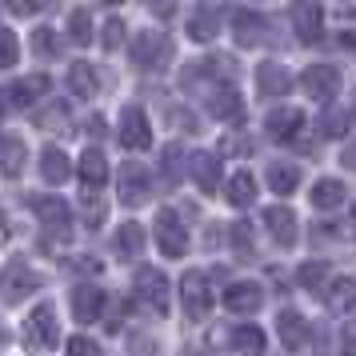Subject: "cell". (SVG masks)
<instances>
[{
  "mask_svg": "<svg viewBox=\"0 0 356 356\" xmlns=\"http://www.w3.org/2000/svg\"><path fill=\"white\" fill-rule=\"evenodd\" d=\"M129 56H132V65L140 68V72H156V68H164V60L172 56V44H168V36H164V33L148 29V33L132 36Z\"/></svg>",
  "mask_w": 356,
  "mask_h": 356,
  "instance_id": "cell-1",
  "label": "cell"
},
{
  "mask_svg": "<svg viewBox=\"0 0 356 356\" xmlns=\"http://www.w3.org/2000/svg\"><path fill=\"white\" fill-rule=\"evenodd\" d=\"M40 289V276L24 264V260H8L4 264V273H0V296H4V305H20L24 296H33Z\"/></svg>",
  "mask_w": 356,
  "mask_h": 356,
  "instance_id": "cell-2",
  "label": "cell"
},
{
  "mask_svg": "<svg viewBox=\"0 0 356 356\" xmlns=\"http://www.w3.org/2000/svg\"><path fill=\"white\" fill-rule=\"evenodd\" d=\"M180 305L188 312V321H204L212 312V289H209V276L204 273H184L180 276Z\"/></svg>",
  "mask_w": 356,
  "mask_h": 356,
  "instance_id": "cell-3",
  "label": "cell"
},
{
  "mask_svg": "<svg viewBox=\"0 0 356 356\" xmlns=\"http://www.w3.org/2000/svg\"><path fill=\"white\" fill-rule=\"evenodd\" d=\"M148 196H152V177H148V168L140 161H124L120 164V200H124L129 209H140V204H148Z\"/></svg>",
  "mask_w": 356,
  "mask_h": 356,
  "instance_id": "cell-4",
  "label": "cell"
},
{
  "mask_svg": "<svg viewBox=\"0 0 356 356\" xmlns=\"http://www.w3.org/2000/svg\"><path fill=\"white\" fill-rule=\"evenodd\" d=\"M132 289H136V296H140V305L148 312H156V316L168 312V280H164L161 268H140L136 280H132Z\"/></svg>",
  "mask_w": 356,
  "mask_h": 356,
  "instance_id": "cell-5",
  "label": "cell"
},
{
  "mask_svg": "<svg viewBox=\"0 0 356 356\" xmlns=\"http://www.w3.org/2000/svg\"><path fill=\"white\" fill-rule=\"evenodd\" d=\"M156 244H161V257H172V260H180L184 248H188V232H184L180 216L172 209L156 212Z\"/></svg>",
  "mask_w": 356,
  "mask_h": 356,
  "instance_id": "cell-6",
  "label": "cell"
},
{
  "mask_svg": "<svg viewBox=\"0 0 356 356\" xmlns=\"http://www.w3.org/2000/svg\"><path fill=\"white\" fill-rule=\"evenodd\" d=\"M300 88H305L312 100L332 104V97L340 92V68L337 65H308L305 76H300Z\"/></svg>",
  "mask_w": 356,
  "mask_h": 356,
  "instance_id": "cell-7",
  "label": "cell"
},
{
  "mask_svg": "<svg viewBox=\"0 0 356 356\" xmlns=\"http://www.w3.org/2000/svg\"><path fill=\"white\" fill-rule=\"evenodd\" d=\"M209 113L220 124H241L244 120V100L236 92V84H212L209 88Z\"/></svg>",
  "mask_w": 356,
  "mask_h": 356,
  "instance_id": "cell-8",
  "label": "cell"
},
{
  "mask_svg": "<svg viewBox=\"0 0 356 356\" xmlns=\"http://www.w3.org/2000/svg\"><path fill=\"white\" fill-rule=\"evenodd\" d=\"M120 145L132 148V152H140V148L152 145V129H148V116L145 108H136L129 104L124 113H120Z\"/></svg>",
  "mask_w": 356,
  "mask_h": 356,
  "instance_id": "cell-9",
  "label": "cell"
},
{
  "mask_svg": "<svg viewBox=\"0 0 356 356\" xmlns=\"http://www.w3.org/2000/svg\"><path fill=\"white\" fill-rule=\"evenodd\" d=\"M36 216H40V225L49 228V232H56L60 241H68V232H72V212H68V204L60 200V196H36L33 200Z\"/></svg>",
  "mask_w": 356,
  "mask_h": 356,
  "instance_id": "cell-10",
  "label": "cell"
},
{
  "mask_svg": "<svg viewBox=\"0 0 356 356\" xmlns=\"http://www.w3.org/2000/svg\"><path fill=\"white\" fill-rule=\"evenodd\" d=\"M232 36H236L241 49H257V44L268 40V20L252 8H241V13H232Z\"/></svg>",
  "mask_w": 356,
  "mask_h": 356,
  "instance_id": "cell-11",
  "label": "cell"
},
{
  "mask_svg": "<svg viewBox=\"0 0 356 356\" xmlns=\"http://www.w3.org/2000/svg\"><path fill=\"white\" fill-rule=\"evenodd\" d=\"M292 88V76L284 65H276V60H264L257 65V97L260 100H276V97H289Z\"/></svg>",
  "mask_w": 356,
  "mask_h": 356,
  "instance_id": "cell-12",
  "label": "cell"
},
{
  "mask_svg": "<svg viewBox=\"0 0 356 356\" xmlns=\"http://www.w3.org/2000/svg\"><path fill=\"white\" fill-rule=\"evenodd\" d=\"M29 340H33L36 348H56V340H60V324H56V308L52 305L33 308V316H29Z\"/></svg>",
  "mask_w": 356,
  "mask_h": 356,
  "instance_id": "cell-13",
  "label": "cell"
},
{
  "mask_svg": "<svg viewBox=\"0 0 356 356\" xmlns=\"http://www.w3.org/2000/svg\"><path fill=\"white\" fill-rule=\"evenodd\" d=\"M260 305H264V289H260L257 280H236L232 289H225V308L236 312V316H248Z\"/></svg>",
  "mask_w": 356,
  "mask_h": 356,
  "instance_id": "cell-14",
  "label": "cell"
},
{
  "mask_svg": "<svg viewBox=\"0 0 356 356\" xmlns=\"http://www.w3.org/2000/svg\"><path fill=\"white\" fill-rule=\"evenodd\" d=\"M300 129H305V113H300V108H276V113H268V120H264V132H268V140H276V145L296 140Z\"/></svg>",
  "mask_w": 356,
  "mask_h": 356,
  "instance_id": "cell-15",
  "label": "cell"
},
{
  "mask_svg": "<svg viewBox=\"0 0 356 356\" xmlns=\"http://www.w3.org/2000/svg\"><path fill=\"white\" fill-rule=\"evenodd\" d=\"M264 225H268V236H273L280 248H292L296 244V212L284 209V204H273V209H264Z\"/></svg>",
  "mask_w": 356,
  "mask_h": 356,
  "instance_id": "cell-16",
  "label": "cell"
},
{
  "mask_svg": "<svg viewBox=\"0 0 356 356\" xmlns=\"http://www.w3.org/2000/svg\"><path fill=\"white\" fill-rule=\"evenodd\" d=\"M292 29H296V36H300L305 44H316V40H321V29H324V8L312 4V0L296 4V8H292Z\"/></svg>",
  "mask_w": 356,
  "mask_h": 356,
  "instance_id": "cell-17",
  "label": "cell"
},
{
  "mask_svg": "<svg viewBox=\"0 0 356 356\" xmlns=\"http://www.w3.org/2000/svg\"><path fill=\"white\" fill-rule=\"evenodd\" d=\"M276 332H280V344H284L289 353H300L305 340H308V321L296 308H284V312L276 316Z\"/></svg>",
  "mask_w": 356,
  "mask_h": 356,
  "instance_id": "cell-18",
  "label": "cell"
},
{
  "mask_svg": "<svg viewBox=\"0 0 356 356\" xmlns=\"http://www.w3.org/2000/svg\"><path fill=\"white\" fill-rule=\"evenodd\" d=\"M188 172L200 184V193H216V184H220V161H216V152H193L188 156Z\"/></svg>",
  "mask_w": 356,
  "mask_h": 356,
  "instance_id": "cell-19",
  "label": "cell"
},
{
  "mask_svg": "<svg viewBox=\"0 0 356 356\" xmlns=\"http://www.w3.org/2000/svg\"><path fill=\"white\" fill-rule=\"evenodd\" d=\"M81 180H84V193H100V188H104V180H108V161H104L100 148H84Z\"/></svg>",
  "mask_w": 356,
  "mask_h": 356,
  "instance_id": "cell-20",
  "label": "cell"
},
{
  "mask_svg": "<svg viewBox=\"0 0 356 356\" xmlns=\"http://www.w3.org/2000/svg\"><path fill=\"white\" fill-rule=\"evenodd\" d=\"M228 344H232V353H241V356H264L268 337L260 332L257 324H236V328L228 332Z\"/></svg>",
  "mask_w": 356,
  "mask_h": 356,
  "instance_id": "cell-21",
  "label": "cell"
},
{
  "mask_svg": "<svg viewBox=\"0 0 356 356\" xmlns=\"http://www.w3.org/2000/svg\"><path fill=\"white\" fill-rule=\"evenodd\" d=\"M100 308H104V292H100L97 284H81V289L72 292V312H76L81 324L100 321Z\"/></svg>",
  "mask_w": 356,
  "mask_h": 356,
  "instance_id": "cell-22",
  "label": "cell"
},
{
  "mask_svg": "<svg viewBox=\"0 0 356 356\" xmlns=\"http://www.w3.org/2000/svg\"><path fill=\"white\" fill-rule=\"evenodd\" d=\"M44 92H49V76H44V72H33V76H24V81L8 84V100H13V104H20V108L36 104Z\"/></svg>",
  "mask_w": 356,
  "mask_h": 356,
  "instance_id": "cell-23",
  "label": "cell"
},
{
  "mask_svg": "<svg viewBox=\"0 0 356 356\" xmlns=\"http://www.w3.org/2000/svg\"><path fill=\"white\" fill-rule=\"evenodd\" d=\"M216 33H220V8H212V4L193 8V17H188V36L204 44V40H212Z\"/></svg>",
  "mask_w": 356,
  "mask_h": 356,
  "instance_id": "cell-24",
  "label": "cell"
},
{
  "mask_svg": "<svg viewBox=\"0 0 356 356\" xmlns=\"http://www.w3.org/2000/svg\"><path fill=\"white\" fill-rule=\"evenodd\" d=\"M268 188L280 193V196H292L296 188H300V164L273 161V164H268Z\"/></svg>",
  "mask_w": 356,
  "mask_h": 356,
  "instance_id": "cell-25",
  "label": "cell"
},
{
  "mask_svg": "<svg viewBox=\"0 0 356 356\" xmlns=\"http://www.w3.org/2000/svg\"><path fill=\"white\" fill-rule=\"evenodd\" d=\"M24 161H29V148L20 136H0V172L4 177H20L24 172Z\"/></svg>",
  "mask_w": 356,
  "mask_h": 356,
  "instance_id": "cell-26",
  "label": "cell"
},
{
  "mask_svg": "<svg viewBox=\"0 0 356 356\" xmlns=\"http://www.w3.org/2000/svg\"><path fill=\"white\" fill-rule=\"evenodd\" d=\"M312 209L316 212H332V209H340L344 204V184L340 180H332V177H324V180H316L312 184Z\"/></svg>",
  "mask_w": 356,
  "mask_h": 356,
  "instance_id": "cell-27",
  "label": "cell"
},
{
  "mask_svg": "<svg viewBox=\"0 0 356 356\" xmlns=\"http://www.w3.org/2000/svg\"><path fill=\"white\" fill-rule=\"evenodd\" d=\"M40 177L49 180V184H65V180L72 177V164H68V156L56 145H49L40 152Z\"/></svg>",
  "mask_w": 356,
  "mask_h": 356,
  "instance_id": "cell-28",
  "label": "cell"
},
{
  "mask_svg": "<svg viewBox=\"0 0 356 356\" xmlns=\"http://www.w3.org/2000/svg\"><path fill=\"white\" fill-rule=\"evenodd\" d=\"M324 300L332 312H353L356 308V280L353 276H337L328 289H324Z\"/></svg>",
  "mask_w": 356,
  "mask_h": 356,
  "instance_id": "cell-29",
  "label": "cell"
},
{
  "mask_svg": "<svg viewBox=\"0 0 356 356\" xmlns=\"http://www.w3.org/2000/svg\"><path fill=\"white\" fill-rule=\"evenodd\" d=\"M97 68L88 65V60H76V65L68 68V88H72V92H76V97H97Z\"/></svg>",
  "mask_w": 356,
  "mask_h": 356,
  "instance_id": "cell-30",
  "label": "cell"
},
{
  "mask_svg": "<svg viewBox=\"0 0 356 356\" xmlns=\"http://www.w3.org/2000/svg\"><path fill=\"white\" fill-rule=\"evenodd\" d=\"M184 168H188V156H184V145H164L161 148V177L168 180V184H177L180 177H184Z\"/></svg>",
  "mask_w": 356,
  "mask_h": 356,
  "instance_id": "cell-31",
  "label": "cell"
},
{
  "mask_svg": "<svg viewBox=\"0 0 356 356\" xmlns=\"http://www.w3.org/2000/svg\"><path fill=\"white\" fill-rule=\"evenodd\" d=\"M116 252L120 257H140L145 252V228L136 225V220H124V225L116 228Z\"/></svg>",
  "mask_w": 356,
  "mask_h": 356,
  "instance_id": "cell-32",
  "label": "cell"
},
{
  "mask_svg": "<svg viewBox=\"0 0 356 356\" xmlns=\"http://www.w3.org/2000/svg\"><path fill=\"white\" fill-rule=\"evenodd\" d=\"M228 204H236V209H248L252 200H257V180H252V172H236V177L228 180Z\"/></svg>",
  "mask_w": 356,
  "mask_h": 356,
  "instance_id": "cell-33",
  "label": "cell"
},
{
  "mask_svg": "<svg viewBox=\"0 0 356 356\" xmlns=\"http://www.w3.org/2000/svg\"><path fill=\"white\" fill-rule=\"evenodd\" d=\"M348 120H353V113H344V108H324L321 120H316V132H321L324 140H337V136H344Z\"/></svg>",
  "mask_w": 356,
  "mask_h": 356,
  "instance_id": "cell-34",
  "label": "cell"
},
{
  "mask_svg": "<svg viewBox=\"0 0 356 356\" xmlns=\"http://www.w3.org/2000/svg\"><path fill=\"white\" fill-rule=\"evenodd\" d=\"M296 280H300V289L321 292V289H324V280H328V264H324V260H308V264H300Z\"/></svg>",
  "mask_w": 356,
  "mask_h": 356,
  "instance_id": "cell-35",
  "label": "cell"
},
{
  "mask_svg": "<svg viewBox=\"0 0 356 356\" xmlns=\"http://www.w3.org/2000/svg\"><path fill=\"white\" fill-rule=\"evenodd\" d=\"M68 40L72 44H88L92 40V17H88V8H72V17H68Z\"/></svg>",
  "mask_w": 356,
  "mask_h": 356,
  "instance_id": "cell-36",
  "label": "cell"
},
{
  "mask_svg": "<svg viewBox=\"0 0 356 356\" xmlns=\"http://www.w3.org/2000/svg\"><path fill=\"white\" fill-rule=\"evenodd\" d=\"M228 241H232V248H236L241 260H252V228H248V220H232Z\"/></svg>",
  "mask_w": 356,
  "mask_h": 356,
  "instance_id": "cell-37",
  "label": "cell"
},
{
  "mask_svg": "<svg viewBox=\"0 0 356 356\" xmlns=\"http://www.w3.org/2000/svg\"><path fill=\"white\" fill-rule=\"evenodd\" d=\"M20 56V44H17V33L0 24V68H13Z\"/></svg>",
  "mask_w": 356,
  "mask_h": 356,
  "instance_id": "cell-38",
  "label": "cell"
},
{
  "mask_svg": "<svg viewBox=\"0 0 356 356\" xmlns=\"http://www.w3.org/2000/svg\"><path fill=\"white\" fill-rule=\"evenodd\" d=\"M33 49L40 52V56H56V52H60V36H56V29H36L33 33Z\"/></svg>",
  "mask_w": 356,
  "mask_h": 356,
  "instance_id": "cell-39",
  "label": "cell"
},
{
  "mask_svg": "<svg viewBox=\"0 0 356 356\" xmlns=\"http://www.w3.org/2000/svg\"><path fill=\"white\" fill-rule=\"evenodd\" d=\"M120 40H124V20L113 17L108 24H104V36H100V44H104V49H120Z\"/></svg>",
  "mask_w": 356,
  "mask_h": 356,
  "instance_id": "cell-40",
  "label": "cell"
},
{
  "mask_svg": "<svg viewBox=\"0 0 356 356\" xmlns=\"http://www.w3.org/2000/svg\"><path fill=\"white\" fill-rule=\"evenodd\" d=\"M65 120H68V108H65V104H52V108H44V113H36V124H40V129L65 124Z\"/></svg>",
  "mask_w": 356,
  "mask_h": 356,
  "instance_id": "cell-41",
  "label": "cell"
},
{
  "mask_svg": "<svg viewBox=\"0 0 356 356\" xmlns=\"http://www.w3.org/2000/svg\"><path fill=\"white\" fill-rule=\"evenodd\" d=\"M68 356H100V348H97V340L72 337V340H68Z\"/></svg>",
  "mask_w": 356,
  "mask_h": 356,
  "instance_id": "cell-42",
  "label": "cell"
},
{
  "mask_svg": "<svg viewBox=\"0 0 356 356\" xmlns=\"http://www.w3.org/2000/svg\"><path fill=\"white\" fill-rule=\"evenodd\" d=\"M340 356H356V316L344 324V332H340Z\"/></svg>",
  "mask_w": 356,
  "mask_h": 356,
  "instance_id": "cell-43",
  "label": "cell"
},
{
  "mask_svg": "<svg viewBox=\"0 0 356 356\" xmlns=\"http://www.w3.org/2000/svg\"><path fill=\"white\" fill-rule=\"evenodd\" d=\"M84 212H88V220H92V228H97L100 220H104V204H100V200H97L92 193H84Z\"/></svg>",
  "mask_w": 356,
  "mask_h": 356,
  "instance_id": "cell-44",
  "label": "cell"
},
{
  "mask_svg": "<svg viewBox=\"0 0 356 356\" xmlns=\"http://www.w3.org/2000/svg\"><path fill=\"white\" fill-rule=\"evenodd\" d=\"M340 164H344V168H353V172H356V140H353L348 148H344V156H340Z\"/></svg>",
  "mask_w": 356,
  "mask_h": 356,
  "instance_id": "cell-45",
  "label": "cell"
},
{
  "mask_svg": "<svg viewBox=\"0 0 356 356\" xmlns=\"http://www.w3.org/2000/svg\"><path fill=\"white\" fill-rule=\"evenodd\" d=\"M81 273H100V260H72Z\"/></svg>",
  "mask_w": 356,
  "mask_h": 356,
  "instance_id": "cell-46",
  "label": "cell"
},
{
  "mask_svg": "<svg viewBox=\"0 0 356 356\" xmlns=\"http://www.w3.org/2000/svg\"><path fill=\"white\" fill-rule=\"evenodd\" d=\"M88 132H92V136H100V132H104V120H100V116H92V120H88Z\"/></svg>",
  "mask_w": 356,
  "mask_h": 356,
  "instance_id": "cell-47",
  "label": "cell"
},
{
  "mask_svg": "<svg viewBox=\"0 0 356 356\" xmlns=\"http://www.w3.org/2000/svg\"><path fill=\"white\" fill-rule=\"evenodd\" d=\"M40 4H13V13H20V17H29V13H36Z\"/></svg>",
  "mask_w": 356,
  "mask_h": 356,
  "instance_id": "cell-48",
  "label": "cell"
},
{
  "mask_svg": "<svg viewBox=\"0 0 356 356\" xmlns=\"http://www.w3.org/2000/svg\"><path fill=\"white\" fill-rule=\"evenodd\" d=\"M348 236L356 241V204H353V216H348Z\"/></svg>",
  "mask_w": 356,
  "mask_h": 356,
  "instance_id": "cell-49",
  "label": "cell"
},
{
  "mask_svg": "<svg viewBox=\"0 0 356 356\" xmlns=\"http://www.w3.org/2000/svg\"><path fill=\"white\" fill-rule=\"evenodd\" d=\"M344 44H348V49H353V44H356V33H344Z\"/></svg>",
  "mask_w": 356,
  "mask_h": 356,
  "instance_id": "cell-50",
  "label": "cell"
},
{
  "mask_svg": "<svg viewBox=\"0 0 356 356\" xmlns=\"http://www.w3.org/2000/svg\"><path fill=\"white\" fill-rule=\"evenodd\" d=\"M4 344H8V332H4V324H0V348H4Z\"/></svg>",
  "mask_w": 356,
  "mask_h": 356,
  "instance_id": "cell-51",
  "label": "cell"
},
{
  "mask_svg": "<svg viewBox=\"0 0 356 356\" xmlns=\"http://www.w3.org/2000/svg\"><path fill=\"white\" fill-rule=\"evenodd\" d=\"M353 120H356V92H353Z\"/></svg>",
  "mask_w": 356,
  "mask_h": 356,
  "instance_id": "cell-52",
  "label": "cell"
},
{
  "mask_svg": "<svg viewBox=\"0 0 356 356\" xmlns=\"http://www.w3.org/2000/svg\"><path fill=\"white\" fill-rule=\"evenodd\" d=\"M0 116H4V100H0Z\"/></svg>",
  "mask_w": 356,
  "mask_h": 356,
  "instance_id": "cell-53",
  "label": "cell"
}]
</instances>
